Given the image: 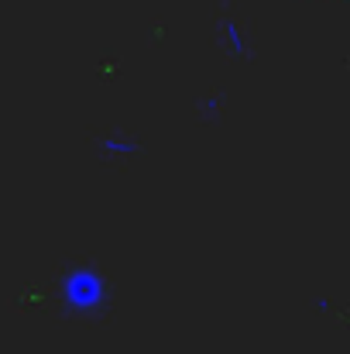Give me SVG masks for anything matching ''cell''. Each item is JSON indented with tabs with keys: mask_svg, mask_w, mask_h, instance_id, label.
I'll return each mask as SVG.
<instances>
[{
	"mask_svg": "<svg viewBox=\"0 0 350 354\" xmlns=\"http://www.w3.org/2000/svg\"><path fill=\"white\" fill-rule=\"evenodd\" d=\"M59 299L66 320H100L110 310V282L93 265H66L59 275Z\"/></svg>",
	"mask_w": 350,
	"mask_h": 354,
	"instance_id": "obj_1",
	"label": "cell"
},
{
	"mask_svg": "<svg viewBox=\"0 0 350 354\" xmlns=\"http://www.w3.org/2000/svg\"><path fill=\"white\" fill-rule=\"evenodd\" d=\"M217 41H220V48H224L231 59H240V62H254V55H257V48L251 45V38H247V31H244V24H240L233 14H224V17L217 21Z\"/></svg>",
	"mask_w": 350,
	"mask_h": 354,
	"instance_id": "obj_2",
	"label": "cell"
},
{
	"mask_svg": "<svg viewBox=\"0 0 350 354\" xmlns=\"http://www.w3.org/2000/svg\"><path fill=\"white\" fill-rule=\"evenodd\" d=\"M97 76H100V80H114L117 66H114V62H100V66H97Z\"/></svg>",
	"mask_w": 350,
	"mask_h": 354,
	"instance_id": "obj_6",
	"label": "cell"
},
{
	"mask_svg": "<svg viewBox=\"0 0 350 354\" xmlns=\"http://www.w3.org/2000/svg\"><path fill=\"white\" fill-rule=\"evenodd\" d=\"M148 35H151V41H165V35H168V31H165V28H151Z\"/></svg>",
	"mask_w": 350,
	"mask_h": 354,
	"instance_id": "obj_8",
	"label": "cell"
},
{
	"mask_svg": "<svg viewBox=\"0 0 350 354\" xmlns=\"http://www.w3.org/2000/svg\"><path fill=\"white\" fill-rule=\"evenodd\" d=\"M45 299H48V296H45L41 289H28V292H24L17 303H31V306H38V303H45Z\"/></svg>",
	"mask_w": 350,
	"mask_h": 354,
	"instance_id": "obj_5",
	"label": "cell"
},
{
	"mask_svg": "<svg viewBox=\"0 0 350 354\" xmlns=\"http://www.w3.org/2000/svg\"><path fill=\"white\" fill-rule=\"evenodd\" d=\"M313 310H316V313H330V310H333V303H330L327 296H316V299H313Z\"/></svg>",
	"mask_w": 350,
	"mask_h": 354,
	"instance_id": "obj_7",
	"label": "cell"
},
{
	"mask_svg": "<svg viewBox=\"0 0 350 354\" xmlns=\"http://www.w3.org/2000/svg\"><path fill=\"white\" fill-rule=\"evenodd\" d=\"M97 151H100V158H137V155H144V145L134 134L110 131V134L97 138Z\"/></svg>",
	"mask_w": 350,
	"mask_h": 354,
	"instance_id": "obj_3",
	"label": "cell"
},
{
	"mask_svg": "<svg viewBox=\"0 0 350 354\" xmlns=\"http://www.w3.org/2000/svg\"><path fill=\"white\" fill-rule=\"evenodd\" d=\"M224 104H227V90H213V93L200 97V100H196V118H200V124L213 127V124L220 120V111H224Z\"/></svg>",
	"mask_w": 350,
	"mask_h": 354,
	"instance_id": "obj_4",
	"label": "cell"
}]
</instances>
